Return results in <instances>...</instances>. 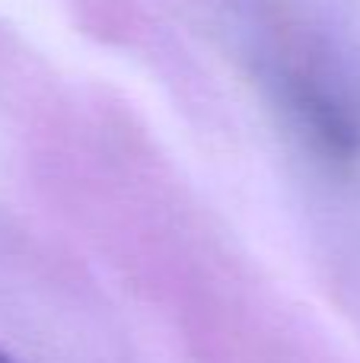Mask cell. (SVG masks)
Masks as SVG:
<instances>
[{"label":"cell","instance_id":"cell-2","mask_svg":"<svg viewBox=\"0 0 360 363\" xmlns=\"http://www.w3.org/2000/svg\"><path fill=\"white\" fill-rule=\"evenodd\" d=\"M0 363H16V360H13L10 354H4V351H0Z\"/></svg>","mask_w":360,"mask_h":363},{"label":"cell","instance_id":"cell-1","mask_svg":"<svg viewBox=\"0 0 360 363\" xmlns=\"http://www.w3.org/2000/svg\"><path fill=\"white\" fill-rule=\"evenodd\" d=\"M281 106L287 108L293 128L325 160L348 163L360 153V106L325 74L310 67H287L278 74Z\"/></svg>","mask_w":360,"mask_h":363}]
</instances>
